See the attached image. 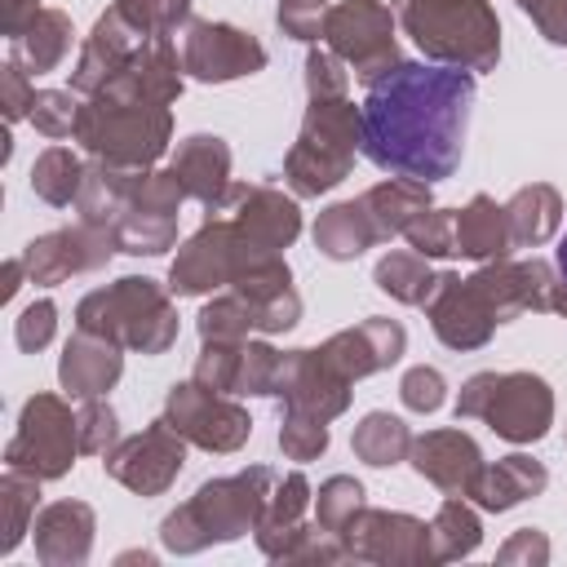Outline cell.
Instances as JSON below:
<instances>
[{
	"mask_svg": "<svg viewBox=\"0 0 567 567\" xmlns=\"http://www.w3.org/2000/svg\"><path fill=\"white\" fill-rule=\"evenodd\" d=\"M80 106H84V102H75V89H40L35 102H31V115H27V120L35 124V133L62 142V137H75Z\"/></svg>",
	"mask_w": 567,
	"mask_h": 567,
	"instance_id": "obj_44",
	"label": "cell"
},
{
	"mask_svg": "<svg viewBox=\"0 0 567 567\" xmlns=\"http://www.w3.org/2000/svg\"><path fill=\"white\" fill-rule=\"evenodd\" d=\"M40 505V478L22 474V470H4L0 478V509H4V536H0V554H13L22 545V536L35 523Z\"/></svg>",
	"mask_w": 567,
	"mask_h": 567,
	"instance_id": "obj_39",
	"label": "cell"
},
{
	"mask_svg": "<svg viewBox=\"0 0 567 567\" xmlns=\"http://www.w3.org/2000/svg\"><path fill=\"white\" fill-rule=\"evenodd\" d=\"M363 151V111L350 97H315L301 115L297 142L284 155V182L297 199H319L341 186Z\"/></svg>",
	"mask_w": 567,
	"mask_h": 567,
	"instance_id": "obj_6",
	"label": "cell"
},
{
	"mask_svg": "<svg viewBox=\"0 0 567 567\" xmlns=\"http://www.w3.org/2000/svg\"><path fill=\"white\" fill-rule=\"evenodd\" d=\"M408 40L439 66L496 71L501 62V18L487 0H390Z\"/></svg>",
	"mask_w": 567,
	"mask_h": 567,
	"instance_id": "obj_3",
	"label": "cell"
},
{
	"mask_svg": "<svg viewBox=\"0 0 567 567\" xmlns=\"http://www.w3.org/2000/svg\"><path fill=\"white\" fill-rule=\"evenodd\" d=\"M549 44H567V0H514Z\"/></svg>",
	"mask_w": 567,
	"mask_h": 567,
	"instance_id": "obj_55",
	"label": "cell"
},
{
	"mask_svg": "<svg viewBox=\"0 0 567 567\" xmlns=\"http://www.w3.org/2000/svg\"><path fill=\"white\" fill-rule=\"evenodd\" d=\"M80 456L75 412L62 394H31L18 412V430L4 443V470L35 474L40 483L66 478Z\"/></svg>",
	"mask_w": 567,
	"mask_h": 567,
	"instance_id": "obj_9",
	"label": "cell"
},
{
	"mask_svg": "<svg viewBox=\"0 0 567 567\" xmlns=\"http://www.w3.org/2000/svg\"><path fill=\"white\" fill-rule=\"evenodd\" d=\"M146 40H151V35H142V31L111 4V9L93 22V31L84 35V44H80V58H75V66H71V89L84 93V97L102 93L115 75L128 71V62L137 58V49H142Z\"/></svg>",
	"mask_w": 567,
	"mask_h": 567,
	"instance_id": "obj_21",
	"label": "cell"
},
{
	"mask_svg": "<svg viewBox=\"0 0 567 567\" xmlns=\"http://www.w3.org/2000/svg\"><path fill=\"white\" fill-rule=\"evenodd\" d=\"M558 279H567V230L558 239Z\"/></svg>",
	"mask_w": 567,
	"mask_h": 567,
	"instance_id": "obj_59",
	"label": "cell"
},
{
	"mask_svg": "<svg viewBox=\"0 0 567 567\" xmlns=\"http://www.w3.org/2000/svg\"><path fill=\"white\" fill-rule=\"evenodd\" d=\"M35 13H40V0H0V31L18 40L35 22Z\"/></svg>",
	"mask_w": 567,
	"mask_h": 567,
	"instance_id": "obj_56",
	"label": "cell"
},
{
	"mask_svg": "<svg viewBox=\"0 0 567 567\" xmlns=\"http://www.w3.org/2000/svg\"><path fill=\"white\" fill-rule=\"evenodd\" d=\"M323 359L346 377V381H363L372 372H385L403 359L408 350V332L399 319H385V315H372V319H359L354 328H341L332 332L323 346Z\"/></svg>",
	"mask_w": 567,
	"mask_h": 567,
	"instance_id": "obj_22",
	"label": "cell"
},
{
	"mask_svg": "<svg viewBox=\"0 0 567 567\" xmlns=\"http://www.w3.org/2000/svg\"><path fill=\"white\" fill-rule=\"evenodd\" d=\"M142 173H146V168H120V164H106V159H89V164H84L80 195H75L80 221L102 226V230H115Z\"/></svg>",
	"mask_w": 567,
	"mask_h": 567,
	"instance_id": "obj_29",
	"label": "cell"
},
{
	"mask_svg": "<svg viewBox=\"0 0 567 567\" xmlns=\"http://www.w3.org/2000/svg\"><path fill=\"white\" fill-rule=\"evenodd\" d=\"M71 40H75L71 18L62 9H40L35 22L18 40H9V44H13V62L22 71L44 75V71H58L62 66V58L71 53Z\"/></svg>",
	"mask_w": 567,
	"mask_h": 567,
	"instance_id": "obj_34",
	"label": "cell"
},
{
	"mask_svg": "<svg viewBox=\"0 0 567 567\" xmlns=\"http://www.w3.org/2000/svg\"><path fill=\"white\" fill-rule=\"evenodd\" d=\"M93 505L84 501H53L35 514L31 536H35V558L44 567H84L93 554Z\"/></svg>",
	"mask_w": 567,
	"mask_h": 567,
	"instance_id": "obj_24",
	"label": "cell"
},
{
	"mask_svg": "<svg viewBox=\"0 0 567 567\" xmlns=\"http://www.w3.org/2000/svg\"><path fill=\"white\" fill-rule=\"evenodd\" d=\"M102 465H106V474H111L120 487H128V492H137V496H164V492L177 483L182 465H186V439L159 416V421H151L142 434L120 439V443L106 452Z\"/></svg>",
	"mask_w": 567,
	"mask_h": 567,
	"instance_id": "obj_15",
	"label": "cell"
},
{
	"mask_svg": "<svg viewBox=\"0 0 567 567\" xmlns=\"http://www.w3.org/2000/svg\"><path fill=\"white\" fill-rule=\"evenodd\" d=\"M359 509H363V483H359V478L332 474V478L319 483V492H315V523H319L323 532L341 536V532L354 523Z\"/></svg>",
	"mask_w": 567,
	"mask_h": 567,
	"instance_id": "obj_41",
	"label": "cell"
},
{
	"mask_svg": "<svg viewBox=\"0 0 567 567\" xmlns=\"http://www.w3.org/2000/svg\"><path fill=\"white\" fill-rule=\"evenodd\" d=\"M549 310L567 319V279H558V284H554V297H549Z\"/></svg>",
	"mask_w": 567,
	"mask_h": 567,
	"instance_id": "obj_58",
	"label": "cell"
},
{
	"mask_svg": "<svg viewBox=\"0 0 567 567\" xmlns=\"http://www.w3.org/2000/svg\"><path fill=\"white\" fill-rule=\"evenodd\" d=\"M239 359H244V341H204L190 377H195L199 385L217 390V394H235Z\"/></svg>",
	"mask_w": 567,
	"mask_h": 567,
	"instance_id": "obj_45",
	"label": "cell"
},
{
	"mask_svg": "<svg viewBox=\"0 0 567 567\" xmlns=\"http://www.w3.org/2000/svg\"><path fill=\"white\" fill-rule=\"evenodd\" d=\"M408 248L421 252V257H456V213L452 208H425L408 230H403Z\"/></svg>",
	"mask_w": 567,
	"mask_h": 567,
	"instance_id": "obj_43",
	"label": "cell"
},
{
	"mask_svg": "<svg viewBox=\"0 0 567 567\" xmlns=\"http://www.w3.org/2000/svg\"><path fill=\"white\" fill-rule=\"evenodd\" d=\"M363 208L372 213V221H377V235L381 239H394V235H403L430 204H434V195H430V182H416V177H385V182H377V186H368L363 195Z\"/></svg>",
	"mask_w": 567,
	"mask_h": 567,
	"instance_id": "obj_33",
	"label": "cell"
},
{
	"mask_svg": "<svg viewBox=\"0 0 567 567\" xmlns=\"http://www.w3.org/2000/svg\"><path fill=\"white\" fill-rule=\"evenodd\" d=\"M22 279H27L22 257H9V261H4V284H0V301H13V297H18V288H22Z\"/></svg>",
	"mask_w": 567,
	"mask_h": 567,
	"instance_id": "obj_57",
	"label": "cell"
},
{
	"mask_svg": "<svg viewBox=\"0 0 567 567\" xmlns=\"http://www.w3.org/2000/svg\"><path fill=\"white\" fill-rule=\"evenodd\" d=\"M315 248L323 252V257H332V261H354V257H363L372 244H381V235H377V221H372V213L363 208V199H337V204H328L319 217H315Z\"/></svg>",
	"mask_w": 567,
	"mask_h": 567,
	"instance_id": "obj_30",
	"label": "cell"
},
{
	"mask_svg": "<svg viewBox=\"0 0 567 567\" xmlns=\"http://www.w3.org/2000/svg\"><path fill=\"white\" fill-rule=\"evenodd\" d=\"M421 310H425L434 337L447 350H483L492 341V332L501 328L492 319V310L483 306V297L470 288V279L456 275V270H439L434 292H430V301Z\"/></svg>",
	"mask_w": 567,
	"mask_h": 567,
	"instance_id": "obj_20",
	"label": "cell"
},
{
	"mask_svg": "<svg viewBox=\"0 0 567 567\" xmlns=\"http://www.w3.org/2000/svg\"><path fill=\"white\" fill-rule=\"evenodd\" d=\"M80 182H84V159H80L71 146H49V151H40L35 164H31V190H35L49 208L75 204Z\"/></svg>",
	"mask_w": 567,
	"mask_h": 567,
	"instance_id": "obj_38",
	"label": "cell"
},
{
	"mask_svg": "<svg viewBox=\"0 0 567 567\" xmlns=\"http://www.w3.org/2000/svg\"><path fill=\"white\" fill-rule=\"evenodd\" d=\"M496 563L505 567H545L549 563V536L540 527H518L501 549H496Z\"/></svg>",
	"mask_w": 567,
	"mask_h": 567,
	"instance_id": "obj_54",
	"label": "cell"
},
{
	"mask_svg": "<svg viewBox=\"0 0 567 567\" xmlns=\"http://www.w3.org/2000/svg\"><path fill=\"white\" fill-rule=\"evenodd\" d=\"M75 430H80V452L84 456H106L120 443V416L106 399H80Z\"/></svg>",
	"mask_w": 567,
	"mask_h": 567,
	"instance_id": "obj_46",
	"label": "cell"
},
{
	"mask_svg": "<svg viewBox=\"0 0 567 567\" xmlns=\"http://www.w3.org/2000/svg\"><path fill=\"white\" fill-rule=\"evenodd\" d=\"M275 483L279 474L270 465H248L239 474L199 483V492L159 523V545L177 558H190V554H204L208 545H230L257 532Z\"/></svg>",
	"mask_w": 567,
	"mask_h": 567,
	"instance_id": "obj_2",
	"label": "cell"
},
{
	"mask_svg": "<svg viewBox=\"0 0 567 567\" xmlns=\"http://www.w3.org/2000/svg\"><path fill=\"white\" fill-rule=\"evenodd\" d=\"M474 71L439 62H399L368 84L363 155L394 177L443 182L461 168L474 106Z\"/></svg>",
	"mask_w": 567,
	"mask_h": 567,
	"instance_id": "obj_1",
	"label": "cell"
},
{
	"mask_svg": "<svg viewBox=\"0 0 567 567\" xmlns=\"http://www.w3.org/2000/svg\"><path fill=\"white\" fill-rule=\"evenodd\" d=\"M545 487H549V470L536 456L514 452V456H501L492 465L483 461V470H478V478H474L465 501H474L487 514H505V509H514L523 501H536Z\"/></svg>",
	"mask_w": 567,
	"mask_h": 567,
	"instance_id": "obj_27",
	"label": "cell"
},
{
	"mask_svg": "<svg viewBox=\"0 0 567 567\" xmlns=\"http://www.w3.org/2000/svg\"><path fill=\"white\" fill-rule=\"evenodd\" d=\"M164 421H168L190 447L217 452V456H230V452H239V447L252 439V416H248V408L235 403V394H217V390L199 385L195 377L168 385V394H164Z\"/></svg>",
	"mask_w": 567,
	"mask_h": 567,
	"instance_id": "obj_11",
	"label": "cell"
},
{
	"mask_svg": "<svg viewBox=\"0 0 567 567\" xmlns=\"http://www.w3.org/2000/svg\"><path fill=\"white\" fill-rule=\"evenodd\" d=\"M354 381H346L328 359L323 350H284L279 359V377H275V399H279V412H306V416H319V421H337L346 408H350V390Z\"/></svg>",
	"mask_w": 567,
	"mask_h": 567,
	"instance_id": "obj_18",
	"label": "cell"
},
{
	"mask_svg": "<svg viewBox=\"0 0 567 567\" xmlns=\"http://www.w3.org/2000/svg\"><path fill=\"white\" fill-rule=\"evenodd\" d=\"M412 439H416V434H412L394 412H368V416L354 425V434H350V452H354L363 465L385 470V465L408 461Z\"/></svg>",
	"mask_w": 567,
	"mask_h": 567,
	"instance_id": "obj_36",
	"label": "cell"
},
{
	"mask_svg": "<svg viewBox=\"0 0 567 567\" xmlns=\"http://www.w3.org/2000/svg\"><path fill=\"white\" fill-rule=\"evenodd\" d=\"M168 168L182 177L186 195H190L195 204H204L208 213H213V208L226 199V190H230V146H226V137H217V133H190V137H182Z\"/></svg>",
	"mask_w": 567,
	"mask_h": 567,
	"instance_id": "obj_26",
	"label": "cell"
},
{
	"mask_svg": "<svg viewBox=\"0 0 567 567\" xmlns=\"http://www.w3.org/2000/svg\"><path fill=\"white\" fill-rule=\"evenodd\" d=\"M35 84H31V71H22L13 58L0 66V106H4V120L18 124L31 115V102H35Z\"/></svg>",
	"mask_w": 567,
	"mask_h": 567,
	"instance_id": "obj_53",
	"label": "cell"
},
{
	"mask_svg": "<svg viewBox=\"0 0 567 567\" xmlns=\"http://www.w3.org/2000/svg\"><path fill=\"white\" fill-rule=\"evenodd\" d=\"M434 279H439V270H430V257H421V252H412V248L385 252V257L377 261V270H372V284H377L385 297L403 301V306H425L430 292H434Z\"/></svg>",
	"mask_w": 567,
	"mask_h": 567,
	"instance_id": "obj_35",
	"label": "cell"
},
{
	"mask_svg": "<svg viewBox=\"0 0 567 567\" xmlns=\"http://www.w3.org/2000/svg\"><path fill=\"white\" fill-rule=\"evenodd\" d=\"M332 434H328V421L319 416H306V412H279V452L297 465L306 461H319L328 452Z\"/></svg>",
	"mask_w": 567,
	"mask_h": 567,
	"instance_id": "obj_42",
	"label": "cell"
},
{
	"mask_svg": "<svg viewBox=\"0 0 567 567\" xmlns=\"http://www.w3.org/2000/svg\"><path fill=\"white\" fill-rule=\"evenodd\" d=\"M310 501H315V492H310V483H306V474L301 470H288V474H279V483H275V492H270V505H266V514H261V523H257V549L266 554V558H275V563H284L288 554H292V545L306 536V509H310Z\"/></svg>",
	"mask_w": 567,
	"mask_h": 567,
	"instance_id": "obj_28",
	"label": "cell"
},
{
	"mask_svg": "<svg viewBox=\"0 0 567 567\" xmlns=\"http://www.w3.org/2000/svg\"><path fill=\"white\" fill-rule=\"evenodd\" d=\"M346 558L354 563H377V567H430L434 563V540L430 523L403 509H359L354 523L341 532Z\"/></svg>",
	"mask_w": 567,
	"mask_h": 567,
	"instance_id": "obj_13",
	"label": "cell"
},
{
	"mask_svg": "<svg viewBox=\"0 0 567 567\" xmlns=\"http://www.w3.org/2000/svg\"><path fill=\"white\" fill-rule=\"evenodd\" d=\"M505 221H509V244L514 248H540L563 226V195L549 182L518 186L505 199Z\"/></svg>",
	"mask_w": 567,
	"mask_h": 567,
	"instance_id": "obj_31",
	"label": "cell"
},
{
	"mask_svg": "<svg viewBox=\"0 0 567 567\" xmlns=\"http://www.w3.org/2000/svg\"><path fill=\"white\" fill-rule=\"evenodd\" d=\"M261 257H270V252L257 248L252 239H244V230L226 213H208L204 226L177 248V257L168 266V292L173 297H208V292H221V288H230Z\"/></svg>",
	"mask_w": 567,
	"mask_h": 567,
	"instance_id": "obj_8",
	"label": "cell"
},
{
	"mask_svg": "<svg viewBox=\"0 0 567 567\" xmlns=\"http://www.w3.org/2000/svg\"><path fill=\"white\" fill-rule=\"evenodd\" d=\"M195 0H115V9L142 31V35H173L190 22Z\"/></svg>",
	"mask_w": 567,
	"mask_h": 567,
	"instance_id": "obj_47",
	"label": "cell"
},
{
	"mask_svg": "<svg viewBox=\"0 0 567 567\" xmlns=\"http://www.w3.org/2000/svg\"><path fill=\"white\" fill-rule=\"evenodd\" d=\"M509 221H505V204H496L492 195H474L465 208H456V257L470 261H501L509 257Z\"/></svg>",
	"mask_w": 567,
	"mask_h": 567,
	"instance_id": "obj_32",
	"label": "cell"
},
{
	"mask_svg": "<svg viewBox=\"0 0 567 567\" xmlns=\"http://www.w3.org/2000/svg\"><path fill=\"white\" fill-rule=\"evenodd\" d=\"M456 421H483L505 443H540L554 425V390L536 372H474L456 394Z\"/></svg>",
	"mask_w": 567,
	"mask_h": 567,
	"instance_id": "obj_7",
	"label": "cell"
},
{
	"mask_svg": "<svg viewBox=\"0 0 567 567\" xmlns=\"http://www.w3.org/2000/svg\"><path fill=\"white\" fill-rule=\"evenodd\" d=\"M75 328L97 332V337H106L124 350L151 354V359L164 354L182 332L168 284H155L146 275H124L106 288L84 292L75 306Z\"/></svg>",
	"mask_w": 567,
	"mask_h": 567,
	"instance_id": "obj_5",
	"label": "cell"
},
{
	"mask_svg": "<svg viewBox=\"0 0 567 567\" xmlns=\"http://www.w3.org/2000/svg\"><path fill=\"white\" fill-rule=\"evenodd\" d=\"M115 248V230H102V226H89V221H75V226H62V230H49V235H35L27 248H22V266H27V284L35 288H58L66 284L71 275H93L111 261Z\"/></svg>",
	"mask_w": 567,
	"mask_h": 567,
	"instance_id": "obj_16",
	"label": "cell"
},
{
	"mask_svg": "<svg viewBox=\"0 0 567 567\" xmlns=\"http://www.w3.org/2000/svg\"><path fill=\"white\" fill-rule=\"evenodd\" d=\"M470 288L483 297V306L492 310L496 323H509L518 315H540L549 310V297H554V284H558V270L540 257H527V261H483L474 275H465Z\"/></svg>",
	"mask_w": 567,
	"mask_h": 567,
	"instance_id": "obj_17",
	"label": "cell"
},
{
	"mask_svg": "<svg viewBox=\"0 0 567 567\" xmlns=\"http://www.w3.org/2000/svg\"><path fill=\"white\" fill-rule=\"evenodd\" d=\"M75 142L89 159H106L120 168H155L173 142V111L120 89H102L84 97Z\"/></svg>",
	"mask_w": 567,
	"mask_h": 567,
	"instance_id": "obj_4",
	"label": "cell"
},
{
	"mask_svg": "<svg viewBox=\"0 0 567 567\" xmlns=\"http://www.w3.org/2000/svg\"><path fill=\"white\" fill-rule=\"evenodd\" d=\"M186 186L173 168H146L128 195V208L115 226V248L128 257H159L177 248V217H182Z\"/></svg>",
	"mask_w": 567,
	"mask_h": 567,
	"instance_id": "obj_12",
	"label": "cell"
},
{
	"mask_svg": "<svg viewBox=\"0 0 567 567\" xmlns=\"http://www.w3.org/2000/svg\"><path fill=\"white\" fill-rule=\"evenodd\" d=\"M323 13H328V0H279L275 4L279 31L301 44H315L323 35Z\"/></svg>",
	"mask_w": 567,
	"mask_h": 567,
	"instance_id": "obj_52",
	"label": "cell"
},
{
	"mask_svg": "<svg viewBox=\"0 0 567 567\" xmlns=\"http://www.w3.org/2000/svg\"><path fill=\"white\" fill-rule=\"evenodd\" d=\"M279 359L284 350H275L270 341H244V359H239V381L235 394H275V377H279Z\"/></svg>",
	"mask_w": 567,
	"mask_h": 567,
	"instance_id": "obj_48",
	"label": "cell"
},
{
	"mask_svg": "<svg viewBox=\"0 0 567 567\" xmlns=\"http://www.w3.org/2000/svg\"><path fill=\"white\" fill-rule=\"evenodd\" d=\"M430 540H434V563H456L470 558L483 540V523L465 496H447L434 518H430Z\"/></svg>",
	"mask_w": 567,
	"mask_h": 567,
	"instance_id": "obj_37",
	"label": "cell"
},
{
	"mask_svg": "<svg viewBox=\"0 0 567 567\" xmlns=\"http://www.w3.org/2000/svg\"><path fill=\"white\" fill-rule=\"evenodd\" d=\"M53 332H58V306L49 297L22 306V315L13 319V341H18L22 354H40L53 341Z\"/></svg>",
	"mask_w": 567,
	"mask_h": 567,
	"instance_id": "obj_51",
	"label": "cell"
},
{
	"mask_svg": "<svg viewBox=\"0 0 567 567\" xmlns=\"http://www.w3.org/2000/svg\"><path fill=\"white\" fill-rule=\"evenodd\" d=\"M408 465L434 483L443 496H470L478 470H483V452L465 430H425L412 439Z\"/></svg>",
	"mask_w": 567,
	"mask_h": 567,
	"instance_id": "obj_23",
	"label": "cell"
},
{
	"mask_svg": "<svg viewBox=\"0 0 567 567\" xmlns=\"http://www.w3.org/2000/svg\"><path fill=\"white\" fill-rule=\"evenodd\" d=\"M182 66L199 84H230V80L266 71V44L248 35L244 27L190 18L182 27Z\"/></svg>",
	"mask_w": 567,
	"mask_h": 567,
	"instance_id": "obj_14",
	"label": "cell"
},
{
	"mask_svg": "<svg viewBox=\"0 0 567 567\" xmlns=\"http://www.w3.org/2000/svg\"><path fill=\"white\" fill-rule=\"evenodd\" d=\"M399 399H403V408H408V412L430 416V412H439V408H443V399H447V381H443V372H439V368L416 363V368H408V372H403V381H399Z\"/></svg>",
	"mask_w": 567,
	"mask_h": 567,
	"instance_id": "obj_50",
	"label": "cell"
},
{
	"mask_svg": "<svg viewBox=\"0 0 567 567\" xmlns=\"http://www.w3.org/2000/svg\"><path fill=\"white\" fill-rule=\"evenodd\" d=\"M195 328H199V341H248V332H257V315L235 288H226L213 301H204V310L195 315Z\"/></svg>",
	"mask_w": 567,
	"mask_h": 567,
	"instance_id": "obj_40",
	"label": "cell"
},
{
	"mask_svg": "<svg viewBox=\"0 0 567 567\" xmlns=\"http://www.w3.org/2000/svg\"><path fill=\"white\" fill-rule=\"evenodd\" d=\"M124 372V346L75 328V337H66L62 359H58V385L66 390V399H102Z\"/></svg>",
	"mask_w": 567,
	"mask_h": 567,
	"instance_id": "obj_25",
	"label": "cell"
},
{
	"mask_svg": "<svg viewBox=\"0 0 567 567\" xmlns=\"http://www.w3.org/2000/svg\"><path fill=\"white\" fill-rule=\"evenodd\" d=\"M394 9L381 0H337L323 13V44L354 71V80L372 84L390 66H399V40H394Z\"/></svg>",
	"mask_w": 567,
	"mask_h": 567,
	"instance_id": "obj_10",
	"label": "cell"
},
{
	"mask_svg": "<svg viewBox=\"0 0 567 567\" xmlns=\"http://www.w3.org/2000/svg\"><path fill=\"white\" fill-rule=\"evenodd\" d=\"M213 213H226L244 230V239H252L266 252H284L301 235L297 195H284V190H275L266 182H230L226 199Z\"/></svg>",
	"mask_w": 567,
	"mask_h": 567,
	"instance_id": "obj_19",
	"label": "cell"
},
{
	"mask_svg": "<svg viewBox=\"0 0 567 567\" xmlns=\"http://www.w3.org/2000/svg\"><path fill=\"white\" fill-rule=\"evenodd\" d=\"M306 93H310V102L315 97H346L350 93V66L323 44H315L310 53H306Z\"/></svg>",
	"mask_w": 567,
	"mask_h": 567,
	"instance_id": "obj_49",
	"label": "cell"
}]
</instances>
